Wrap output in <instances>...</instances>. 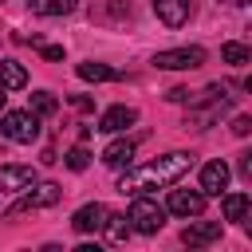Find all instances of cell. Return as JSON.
I'll return each mask as SVG.
<instances>
[{"mask_svg": "<svg viewBox=\"0 0 252 252\" xmlns=\"http://www.w3.org/2000/svg\"><path fill=\"white\" fill-rule=\"evenodd\" d=\"M189 169H193V154L173 150V154H161L158 161H146V165H138V169H130V165H126V173L118 177V193L138 197V193L169 189V185H177Z\"/></svg>", "mask_w": 252, "mask_h": 252, "instance_id": "cell-1", "label": "cell"}, {"mask_svg": "<svg viewBox=\"0 0 252 252\" xmlns=\"http://www.w3.org/2000/svg\"><path fill=\"white\" fill-rule=\"evenodd\" d=\"M224 110H228V91H224L220 83H213V87H205V91H201V98L189 106V118H185V126H197V130H205V126H209V122H217Z\"/></svg>", "mask_w": 252, "mask_h": 252, "instance_id": "cell-2", "label": "cell"}, {"mask_svg": "<svg viewBox=\"0 0 252 252\" xmlns=\"http://www.w3.org/2000/svg\"><path fill=\"white\" fill-rule=\"evenodd\" d=\"M126 220H130V228H134V232L154 236V232L165 224V209H161L158 201H150L146 193H138V197H134V205H130V213H126Z\"/></svg>", "mask_w": 252, "mask_h": 252, "instance_id": "cell-3", "label": "cell"}, {"mask_svg": "<svg viewBox=\"0 0 252 252\" xmlns=\"http://www.w3.org/2000/svg\"><path fill=\"white\" fill-rule=\"evenodd\" d=\"M0 134H4L8 142L28 146V142L39 138V114H32V110H8V114L0 118Z\"/></svg>", "mask_w": 252, "mask_h": 252, "instance_id": "cell-4", "label": "cell"}, {"mask_svg": "<svg viewBox=\"0 0 252 252\" xmlns=\"http://www.w3.org/2000/svg\"><path fill=\"white\" fill-rule=\"evenodd\" d=\"M59 197H63V189H59L55 181H39V185L32 181V185H28V193L8 209V217H16V213H32V209H47V205H55Z\"/></svg>", "mask_w": 252, "mask_h": 252, "instance_id": "cell-5", "label": "cell"}, {"mask_svg": "<svg viewBox=\"0 0 252 252\" xmlns=\"http://www.w3.org/2000/svg\"><path fill=\"white\" fill-rule=\"evenodd\" d=\"M201 63H205L201 47H173V51H158L154 55V67H161V71H193Z\"/></svg>", "mask_w": 252, "mask_h": 252, "instance_id": "cell-6", "label": "cell"}, {"mask_svg": "<svg viewBox=\"0 0 252 252\" xmlns=\"http://www.w3.org/2000/svg\"><path fill=\"white\" fill-rule=\"evenodd\" d=\"M165 213H177V217H201L205 213V193L201 189H169V205Z\"/></svg>", "mask_w": 252, "mask_h": 252, "instance_id": "cell-7", "label": "cell"}, {"mask_svg": "<svg viewBox=\"0 0 252 252\" xmlns=\"http://www.w3.org/2000/svg\"><path fill=\"white\" fill-rule=\"evenodd\" d=\"M35 181L32 165H0V193H24Z\"/></svg>", "mask_w": 252, "mask_h": 252, "instance_id": "cell-8", "label": "cell"}, {"mask_svg": "<svg viewBox=\"0 0 252 252\" xmlns=\"http://www.w3.org/2000/svg\"><path fill=\"white\" fill-rule=\"evenodd\" d=\"M134 122H138V110H134V106H110V110H102L98 130H102V134H122V130L134 126Z\"/></svg>", "mask_w": 252, "mask_h": 252, "instance_id": "cell-9", "label": "cell"}, {"mask_svg": "<svg viewBox=\"0 0 252 252\" xmlns=\"http://www.w3.org/2000/svg\"><path fill=\"white\" fill-rule=\"evenodd\" d=\"M224 189H228V165L224 161H209L201 169V193L205 197H220Z\"/></svg>", "mask_w": 252, "mask_h": 252, "instance_id": "cell-10", "label": "cell"}, {"mask_svg": "<svg viewBox=\"0 0 252 252\" xmlns=\"http://www.w3.org/2000/svg\"><path fill=\"white\" fill-rule=\"evenodd\" d=\"M102 217H106V205L91 201V205L75 209V217H71V228H75V232H98V228H102Z\"/></svg>", "mask_w": 252, "mask_h": 252, "instance_id": "cell-11", "label": "cell"}, {"mask_svg": "<svg viewBox=\"0 0 252 252\" xmlns=\"http://www.w3.org/2000/svg\"><path fill=\"white\" fill-rule=\"evenodd\" d=\"M154 12H158V20L165 28H181L193 8H189V0H154Z\"/></svg>", "mask_w": 252, "mask_h": 252, "instance_id": "cell-12", "label": "cell"}, {"mask_svg": "<svg viewBox=\"0 0 252 252\" xmlns=\"http://www.w3.org/2000/svg\"><path fill=\"white\" fill-rule=\"evenodd\" d=\"M181 240H185L189 248L213 244V240H220V220H197V224H189V228L181 232Z\"/></svg>", "mask_w": 252, "mask_h": 252, "instance_id": "cell-13", "label": "cell"}, {"mask_svg": "<svg viewBox=\"0 0 252 252\" xmlns=\"http://www.w3.org/2000/svg\"><path fill=\"white\" fill-rule=\"evenodd\" d=\"M130 161H134V142L130 138H118L102 150V165H110V169H126Z\"/></svg>", "mask_w": 252, "mask_h": 252, "instance_id": "cell-14", "label": "cell"}, {"mask_svg": "<svg viewBox=\"0 0 252 252\" xmlns=\"http://www.w3.org/2000/svg\"><path fill=\"white\" fill-rule=\"evenodd\" d=\"M28 87V71L16 59H0V91H24Z\"/></svg>", "mask_w": 252, "mask_h": 252, "instance_id": "cell-15", "label": "cell"}, {"mask_svg": "<svg viewBox=\"0 0 252 252\" xmlns=\"http://www.w3.org/2000/svg\"><path fill=\"white\" fill-rule=\"evenodd\" d=\"M75 71H79V79H87V83H110V79H118V71H114V67L94 63V59H91V63H79Z\"/></svg>", "mask_w": 252, "mask_h": 252, "instance_id": "cell-16", "label": "cell"}, {"mask_svg": "<svg viewBox=\"0 0 252 252\" xmlns=\"http://www.w3.org/2000/svg\"><path fill=\"white\" fill-rule=\"evenodd\" d=\"M102 232H106L114 244H122V240L130 236V220H126L122 213H106V217H102Z\"/></svg>", "mask_w": 252, "mask_h": 252, "instance_id": "cell-17", "label": "cell"}, {"mask_svg": "<svg viewBox=\"0 0 252 252\" xmlns=\"http://www.w3.org/2000/svg\"><path fill=\"white\" fill-rule=\"evenodd\" d=\"M79 8V0H32V12L39 16H71Z\"/></svg>", "mask_w": 252, "mask_h": 252, "instance_id": "cell-18", "label": "cell"}, {"mask_svg": "<svg viewBox=\"0 0 252 252\" xmlns=\"http://www.w3.org/2000/svg\"><path fill=\"white\" fill-rule=\"evenodd\" d=\"M248 205H252L248 193H228V197L220 201V209H224L228 220H244V217H248Z\"/></svg>", "mask_w": 252, "mask_h": 252, "instance_id": "cell-19", "label": "cell"}, {"mask_svg": "<svg viewBox=\"0 0 252 252\" xmlns=\"http://www.w3.org/2000/svg\"><path fill=\"white\" fill-rule=\"evenodd\" d=\"M220 59L232 63V67H244V63L252 59V51H248L244 43H224V47H220Z\"/></svg>", "mask_w": 252, "mask_h": 252, "instance_id": "cell-20", "label": "cell"}, {"mask_svg": "<svg viewBox=\"0 0 252 252\" xmlns=\"http://www.w3.org/2000/svg\"><path fill=\"white\" fill-rule=\"evenodd\" d=\"M55 110H59V102H55L51 91H35V94H32V114L43 118V114H55Z\"/></svg>", "mask_w": 252, "mask_h": 252, "instance_id": "cell-21", "label": "cell"}, {"mask_svg": "<svg viewBox=\"0 0 252 252\" xmlns=\"http://www.w3.org/2000/svg\"><path fill=\"white\" fill-rule=\"evenodd\" d=\"M67 165H71V169H87V165H91V154H87L83 146H75V150H67Z\"/></svg>", "mask_w": 252, "mask_h": 252, "instance_id": "cell-22", "label": "cell"}, {"mask_svg": "<svg viewBox=\"0 0 252 252\" xmlns=\"http://www.w3.org/2000/svg\"><path fill=\"white\" fill-rule=\"evenodd\" d=\"M232 134H236V138H248V134H252V118H248V114H236V118H232Z\"/></svg>", "mask_w": 252, "mask_h": 252, "instance_id": "cell-23", "label": "cell"}, {"mask_svg": "<svg viewBox=\"0 0 252 252\" xmlns=\"http://www.w3.org/2000/svg\"><path fill=\"white\" fill-rule=\"evenodd\" d=\"M35 47H39V55L43 59H63V47H55V43H43V39H32Z\"/></svg>", "mask_w": 252, "mask_h": 252, "instance_id": "cell-24", "label": "cell"}, {"mask_svg": "<svg viewBox=\"0 0 252 252\" xmlns=\"http://www.w3.org/2000/svg\"><path fill=\"white\" fill-rule=\"evenodd\" d=\"M165 98H169V102H185V98H189V91H185V87H173Z\"/></svg>", "mask_w": 252, "mask_h": 252, "instance_id": "cell-25", "label": "cell"}, {"mask_svg": "<svg viewBox=\"0 0 252 252\" xmlns=\"http://www.w3.org/2000/svg\"><path fill=\"white\" fill-rule=\"evenodd\" d=\"M240 177H252V154L240 158Z\"/></svg>", "mask_w": 252, "mask_h": 252, "instance_id": "cell-26", "label": "cell"}, {"mask_svg": "<svg viewBox=\"0 0 252 252\" xmlns=\"http://www.w3.org/2000/svg\"><path fill=\"white\" fill-rule=\"evenodd\" d=\"M220 4H248V0H220Z\"/></svg>", "mask_w": 252, "mask_h": 252, "instance_id": "cell-27", "label": "cell"}, {"mask_svg": "<svg viewBox=\"0 0 252 252\" xmlns=\"http://www.w3.org/2000/svg\"><path fill=\"white\" fill-rule=\"evenodd\" d=\"M4 98H8V94H4V91H0V110H4Z\"/></svg>", "mask_w": 252, "mask_h": 252, "instance_id": "cell-28", "label": "cell"}]
</instances>
